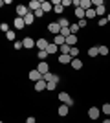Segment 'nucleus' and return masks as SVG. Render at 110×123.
<instances>
[{"instance_id": "19", "label": "nucleus", "mask_w": 110, "mask_h": 123, "mask_svg": "<svg viewBox=\"0 0 110 123\" xmlns=\"http://www.w3.org/2000/svg\"><path fill=\"white\" fill-rule=\"evenodd\" d=\"M88 55H90V57H97V55H99V46L88 48Z\"/></svg>"}, {"instance_id": "10", "label": "nucleus", "mask_w": 110, "mask_h": 123, "mask_svg": "<svg viewBox=\"0 0 110 123\" xmlns=\"http://www.w3.org/2000/svg\"><path fill=\"white\" fill-rule=\"evenodd\" d=\"M37 48H39V50H48V46H50V42L46 41V39H39V41H37V44H35Z\"/></svg>"}, {"instance_id": "41", "label": "nucleus", "mask_w": 110, "mask_h": 123, "mask_svg": "<svg viewBox=\"0 0 110 123\" xmlns=\"http://www.w3.org/2000/svg\"><path fill=\"white\" fill-rule=\"evenodd\" d=\"M106 22H108V20H106V17H103V18H101V20H99V22H97V24H99V26H105V24H106Z\"/></svg>"}, {"instance_id": "44", "label": "nucleus", "mask_w": 110, "mask_h": 123, "mask_svg": "<svg viewBox=\"0 0 110 123\" xmlns=\"http://www.w3.org/2000/svg\"><path fill=\"white\" fill-rule=\"evenodd\" d=\"M106 20H108V22H110V13H108V17H106Z\"/></svg>"}, {"instance_id": "35", "label": "nucleus", "mask_w": 110, "mask_h": 123, "mask_svg": "<svg viewBox=\"0 0 110 123\" xmlns=\"http://www.w3.org/2000/svg\"><path fill=\"white\" fill-rule=\"evenodd\" d=\"M63 9H64V7H63V4H61V6H55V7H53V11H55V13H59V15L63 13Z\"/></svg>"}, {"instance_id": "39", "label": "nucleus", "mask_w": 110, "mask_h": 123, "mask_svg": "<svg viewBox=\"0 0 110 123\" xmlns=\"http://www.w3.org/2000/svg\"><path fill=\"white\" fill-rule=\"evenodd\" d=\"M77 24H79V28H86V18H83V20H79Z\"/></svg>"}, {"instance_id": "13", "label": "nucleus", "mask_w": 110, "mask_h": 123, "mask_svg": "<svg viewBox=\"0 0 110 123\" xmlns=\"http://www.w3.org/2000/svg\"><path fill=\"white\" fill-rule=\"evenodd\" d=\"M75 17H77L79 20H83V18H86V11L83 7H75Z\"/></svg>"}, {"instance_id": "12", "label": "nucleus", "mask_w": 110, "mask_h": 123, "mask_svg": "<svg viewBox=\"0 0 110 123\" xmlns=\"http://www.w3.org/2000/svg\"><path fill=\"white\" fill-rule=\"evenodd\" d=\"M53 44H57V46H63V44H66V39H64V37L59 33V35L53 37Z\"/></svg>"}, {"instance_id": "17", "label": "nucleus", "mask_w": 110, "mask_h": 123, "mask_svg": "<svg viewBox=\"0 0 110 123\" xmlns=\"http://www.w3.org/2000/svg\"><path fill=\"white\" fill-rule=\"evenodd\" d=\"M66 44L73 48L75 44H77V35H70V37H66Z\"/></svg>"}, {"instance_id": "27", "label": "nucleus", "mask_w": 110, "mask_h": 123, "mask_svg": "<svg viewBox=\"0 0 110 123\" xmlns=\"http://www.w3.org/2000/svg\"><path fill=\"white\" fill-rule=\"evenodd\" d=\"M79 30H81V28H79V24H70V31H72V35H75Z\"/></svg>"}, {"instance_id": "29", "label": "nucleus", "mask_w": 110, "mask_h": 123, "mask_svg": "<svg viewBox=\"0 0 110 123\" xmlns=\"http://www.w3.org/2000/svg\"><path fill=\"white\" fill-rule=\"evenodd\" d=\"M95 15H97V13H95V9H88V11H86V18H94Z\"/></svg>"}, {"instance_id": "21", "label": "nucleus", "mask_w": 110, "mask_h": 123, "mask_svg": "<svg viewBox=\"0 0 110 123\" xmlns=\"http://www.w3.org/2000/svg\"><path fill=\"white\" fill-rule=\"evenodd\" d=\"M52 6H53L52 2H42V11H44V13H50V11L53 9Z\"/></svg>"}, {"instance_id": "33", "label": "nucleus", "mask_w": 110, "mask_h": 123, "mask_svg": "<svg viewBox=\"0 0 110 123\" xmlns=\"http://www.w3.org/2000/svg\"><path fill=\"white\" fill-rule=\"evenodd\" d=\"M0 30L4 31V33H7V31H9V26L6 24V22H2V24H0Z\"/></svg>"}, {"instance_id": "23", "label": "nucleus", "mask_w": 110, "mask_h": 123, "mask_svg": "<svg viewBox=\"0 0 110 123\" xmlns=\"http://www.w3.org/2000/svg\"><path fill=\"white\" fill-rule=\"evenodd\" d=\"M59 26H61V30H63V28H70V22H68V18H59Z\"/></svg>"}, {"instance_id": "20", "label": "nucleus", "mask_w": 110, "mask_h": 123, "mask_svg": "<svg viewBox=\"0 0 110 123\" xmlns=\"http://www.w3.org/2000/svg\"><path fill=\"white\" fill-rule=\"evenodd\" d=\"M81 7H83L84 11L92 9V0H81Z\"/></svg>"}, {"instance_id": "6", "label": "nucleus", "mask_w": 110, "mask_h": 123, "mask_svg": "<svg viewBox=\"0 0 110 123\" xmlns=\"http://www.w3.org/2000/svg\"><path fill=\"white\" fill-rule=\"evenodd\" d=\"M29 79L37 83V81H41V79H42V74H41V72H39V70L35 68V70H31V72H29Z\"/></svg>"}, {"instance_id": "5", "label": "nucleus", "mask_w": 110, "mask_h": 123, "mask_svg": "<svg viewBox=\"0 0 110 123\" xmlns=\"http://www.w3.org/2000/svg\"><path fill=\"white\" fill-rule=\"evenodd\" d=\"M99 114H101V108H97V107L88 108V118L90 119H97V118H99Z\"/></svg>"}, {"instance_id": "1", "label": "nucleus", "mask_w": 110, "mask_h": 123, "mask_svg": "<svg viewBox=\"0 0 110 123\" xmlns=\"http://www.w3.org/2000/svg\"><path fill=\"white\" fill-rule=\"evenodd\" d=\"M59 101L64 103V105H68V107H72V105H73V99L70 98L68 92H59Z\"/></svg>"}, {"instance_id": "22", "label": "nucleus", "mask_w": 110, "mask_h": 123, "mask_svg": "<svg viewBox=\"0 0 110 123\" xmlns=\"http://www.w3.org/2000/svg\"><path fill=\"white\" fill-rule=\"evenodd\" d=\"M48 53H57V51H59V46H57V44H53V42H50V46H48Z\"/></svg>"}, {"instance_id": "32", "label": "nucleus", "mask_w": 110, "mask_h": 123, "mask_svg": "<svg viewBox=\"0 0 110 123\" xmlns=\"http://www.w3.org/2000/svg\"><path fill=\"white\" fill-rule=\"evenodd\" d=\"M95 13H97V15H105V6H99V7H95Z\"/></svg>"}, {"instance_id": "16", "label": "nucleus", "mask_w": 110, "mask_h": 123, "mask_svg": "<svg viewBox=\"0 0 110 123\" xmlns=\"http://www.w3.org/2000/svg\"><path fill=\"white\" fill-rule=\"evenodd\" d=\"M59 51H61V55H70L72 46H68V44H63V46H59Z\"/></svg>"}, {"instance_id": "15", "label": "nucleus", "mask_w": 110, "mask_h": 123, "mask_svg": "<svg viewBox=\"0 0 110 123\" xmlns=\"http://www.w3.org/2000/svg\"><path fill=\"white\" fill-rule=\"evenodd\" d=\"M33 20H35V13H31V11H29V13L24 17V22H26V26H31Z\"/></svg>"}, {"instance_id": "37", "label": "nucleus", "mask_w": 110, "mask_h": 123, "mask_svg": "<svg viewBox=\"0 0 110 123\" xmlns=\"http://www.w3.org/2000/svg\"><path fill=\"white\" fill-rule=\"evenodd\" d=\"M42 15H44V11H42V7H41V9H37V11H35V18H41Z\"/></svg>"}, {"instance_id": "9", "label": "nucleus", "mask_w": 110, "mask_h": 123, "mask_svg": "<svg viewBox=\"0 0 110 123\" xmlns=\"http://www.w3.org/2000/svg\"><path fill=\"white\" fill-rule=\"evenodd\" d=\"M13 26H15L17 30H24L26 22H24V18H22V17H17V18H15V22H13Z\"/></svg>"}, {"instance_id": "14", "label": "nucleus", "mask_w": 110, "mask_h": 123, "mask_svg": "<svg viewBox=\"0 0 110 123\" xmlns=\"http://www.w3.org/2000/svg\"><path fill=\"white\" fill-rule=\"evenodd\" d=\"M68 108H70L68 105H64V103H63V105L57 108V114H59V116H68Z\"/></svg>"}, {"instance_id": "11", "label": "nucleus", "mask_w": 110, "mask_h": 123, "mask_svg": "<svg viewBox=\"0 0 110 123\" xmlns=\"http://www.w3.org/2000/svg\"><path fill=\"white\" fill-rule=\"evenodd\" d=\"M72 61H73L72 55H59V62L61 64H72Z\"/></svg>"}, {"instance_id": "7", "label": "nucleus", "mask_w": 110, "mask_h": 123, "mask_svg": "<svg viewBox=\"0 0 110 123\" xmlns=\"http://www.w3.org/2000/svg\"><path fill=\"white\" fill-rule=\"evenodd\" d=\"M46 88H48V83L44 81V79H41V81L35 83V90L37 92H42V90H46Z\"/></svg>"}, {"instance_id": "18", "label": "nucleus", "mask_w": 110, "mask_h": 123, "mask_svg": "<svg viewBox=\"0 0 110 123\" xmlns=\"http://www.w3.org/2000/svg\"><path fill=\"white\" fill-rule=\"evenodd\" d=\"M72 68H73V70H81V68H83V61H81L79 57H77V59H73V61H72Z\"/></svg>"}, {"instance_id": "2", "label": "nucleus", "mask_w": 110, "mask_h": 123, "mask_svg": "<svg viewBox=\"0 0 110 123\" xmlns=\"http://www.w3.org/2000/svg\"><path fill=\"white\" fill-rule=\"evenodd\" d=\"M48 31H50L53 37L59 35V33H61V26H59V22H50V24H48Z\"/></svg>"}, {"instance_id": "28", "label": "nucleus", "mask_w": 110, "mask_h": 123, "mask_svg": "<svg viewBox=\"0 0 110 123\" xmlns=\"http://www.w3.org/2000/svg\"><path fill=\"white\" fill-rule=\"evenodd\" d=\"M70 55H72L73 59H77V55H79V50H77V46H73V48H72V51H70Z\"/></svg>"}, {"instance_id": "40", "label": "nucleus", "mask_w": 110, "mask_h": 123, "mask_svg": "<svg viewBox=\"0 0 110 123\" xmlns=\"http://www.w3.org/2000/svg\"><path fill=\"white\" fill-rule=\"evenodd\" d=\"M68 6H72V0H63V7H68Z\"/></svg>"}, {"instance_id": "8", "label": "nucleus", "mask_w": 110, "mask_h": 123, "mask_svg": "<svg viewBox=\"0 0 110 123\" xmlns=\"http://www.w3.org/2000/svg\"><path fill=\"white\" fill-rule=\"evenodd\" d=\"M22 44H24V48H26V50H29V48H33V46L37 44V41H33L31 37H26V39L22 41Z\"/></svg>"}, {"instance_id": "3", "label": "nucleus", "mask_w": 110, "mask_h": 123, "mask_svg": "<svg viewBox=\"0 0 110 123\" xmlns=\"http://www.w3.org/2000/svg\"><path fill=\"white\" fill-rule=\"evenodd\" d=\"M37 70H39V72H41L42 75H46V74L50 72V64H48L46 61H41L39 64H37Z\"/></svg>"}, {"instance_id": "36", "label": "nucleus", "mask_w": 110, "mask_h": 123, "mask_svg": "<svg viewBox=\"0 0 110 123\" xmlns=\"http://www.w3.org/2000/svg\"><path fill=\"white\" fill-rule=\"evenodd\" d=\"M92 6L99 7V6H105V2H103V0H94V2H92Z\"/></svg>"}, {"instance_id": "24", "label": "nucleus", "mask_w": 110, "mask_h": 123, "mask_svg": "<svg viewBox=\"0 0 110 123\" xmlns=\"http://www.w3.org/2000/svg\"><path fill=\"white\" fill-rule=\"evenodd\" d=\"M48 55H50V53H48L46 50H39V53H37V57H39V59H41V61H44V59H46Z\"/></svg>"}, {"instance_id": "25", "label": "nucleus", "mask_w": 110, "mask_h": 123, "mask_svg": "<svg viewBox=\"0 0 110 123\" xmlns=\"http://www.w3.org/2000/svg\"><path fill=\"white\" fill-rule=\"evenodd\" d=\"M101 112L106 114V116H110V103H105V105L101 107Z\"/></svg>"}, {"instance_id": "4", "label": "nucleus", "mask_w": 110, "mask_h": 123, "mask_svg": "<svg viewBox=\"0 0 110 123\" xmlns=\"http://www.w3.org/2000/svg\"><path fill=\"white\" fill-rule=\"evenodd\" d=\"M28 13H29V7H28V6H20V4L17 6V17H22V18H24Z\"/></svg>"}, {"instance_id": "26", "label": "nucleus", "mask_w": 110, "mask_h": 123, "mask_svg": "<svg viewBox=\"0 0 110 123\" xmlns=\"http://www.w3.org/2000/svg\"><path fill=\"white\" fill-rule=\"evenodd\" d=\"M61 35H63L64 39H66V37H70V35H72V31H70V28H63V30H61Z\"/></svg>"}, {"instance_id": "42", "label": "nucleus", "mask_w": 110, "mask_h": 123, "mask_svg": "<svg viewBox=\"0 0 110 123\" xmlns=\"http://www.w3.org/2000/svg\"><path fill=\"white\" fill-rule=\"evenodd\" d=\"M52 4H53V6H61L63 2H61V0H52Z\"/></svg>"}, {"instance_id": "38", "label": "nucleus", "mask_w": 110, "mask_h": 123, "mask_svg": "<svg viewBox=\"0 0 110 123\" xmlns=\"http://www.w3.org/2000/svg\"><path fill=\"white\" fill-rule=\"evenodd\" d=\"M57 88V83H48V88L46 90H55Z\"/></svg>"}, {"instance_id": "34", "label": "nucleus", "mask_w": 110, "mask_h": 123, "mask_svg": "<svg viewBox=\"0 0 110 123\" xmlns=\"http://www.w3.org/2000/svg\"><path fill=\"white\" fill-rule=\"evenodd\" d=\"M6 37H7L9 41H15V31H7V33H6Z\"/></svg>"}, {"instance_id": "31", "label": "nucleus", "mask_w": 110, "mask_h": 123, "mask_svg": "<svg viewBox=\"0 0 110 123\" xmlns=\"http://www.w3.org/2000/svg\"><path fill=\"white\" fill-rule=\"evenodd\" d=\"M99 55H108V48L106 46H99Z\"/></svg>"}, {"instance_id": "30", "label": "nucleus", "mask_w": 110, "mask_h": 123, "mask_svg": "<svg viewBox=\"0 0 110 123\" xmlns=\"http://www.w3.org/2000/svg\"><path fill=\"white\" fill-rule=\"evenodd\" d=\"M13 46H15V50H22L24 44H22V41H15V42H13Z\"/></svg>"}, {"instance_id": "43", "label": "nucleus", "mask_w": 110, "mask_h": 123, "mask_svg": "<svg viewBox=\"0 0 110 123\" xmlns=\"http://www.w3.org/2000/svg\"><path fill=\"white\" fill-rule=\"evenodd\" d=\"M26 123H35V118H28V119H26Z\"/></svg>"}, {"instance_id": "45", "label": "nucleus", "mask_w": 110, "mask_h": 123, "mask_svg": "<svg viewBox=\"0 0 110 123\" xmlns=\"http://www.w3.org/2000/svg\"><path fill=\"white\" fill-rule=\"evenodd\" d=\"M103 123H110V119H105V121H103Z\"/></svg>"}]
</instances>
